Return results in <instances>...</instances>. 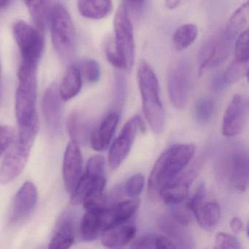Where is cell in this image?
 Returning <instances> with one entry per match:
<instances>
[{"label": "cell", "mask_w": 249, "mask_h": 249, "mask_svg": "<svg viewBox=\"0 0 249 249\" xmlns=\"http://www.w3.org/2000/svg\"><path fill=\"white\" fill-rule=\"evenodd\" d=\"M215 249H242L239 240L231 234L219 232L215 236Z\"/></svg>", "instance_id": "37"}, {"label": "cell", "mask_w": 249, "mask_h": 249, "mask_svg": "<svg viewBox=\"0 0 249 249\" xmlns=\"http://www.w3.org/2000/svg\"><path fill=\"white\" fill-rule=\"evenodd\" d=\"M160 229L176 242L178 247L181 249H194L195 240L186 225L175 219L172 215H162L158 220Z\"/></svg>", "instance_id": "19"}, {"label": "cell", "mask_w": 249, "mask_h": 249, "mask_svg": "<svg viewBox=\"0 0 249 249\" xmlns=\"http://www.w3.org/2000/svg\"><path fill=\"white\" fill-rule=\"evenodd\" d=\"M83 157L79 144L71 141L64 156L63 179L68 192L72 193L81 177Z\"/></svg>", "instance_id": "16"}, {"label": "cell", "mask_w": 249, "mask_h": 249, "mask_svg": "<svg viewBox=\"0 0 249 249\" xmlns=\"http://www.w3.org/2000/svg\"><path fill=\"white\" fill-rule=\"evenodd\" d=\"M145 0H125L124 5L127 11L135 13L141 12L145 5Z\"/></svg>", "instance_id": "42"}, {"label": "cell", "mask_w": 249, "mask_h": 249, "mask_svg": "<svg viewBox=\"0 0 249 249\" xmlns=\"http://www.w3.org/2000/svg\"><path fill=\"white\" fill-rule=\"evenodd\" d=\"M249 114V100L236 94L229 104L223 118L222 134L226 137L239 135L244 129Z\"/></svg>", "instance_id": "13"}, {"label": "cell", "mask_w": 249, "mask_h": 249, "mask_svg": "<svg viewBox=\"0 0 249 249\" xmlns=\"http://www.w3.org/2000/svg\"><path fill=\"white\" fill-rule=\"evenodd\" d=\"M38 130V119L19 126L18 137L0 166L2 184L10 183L21 174L28 161Z\"/></svg>", "instance_id": "4"}, {"label": "cell", "mask_w": 249, "mask_h": 249, "mask_svg": "<svg viewBox=\"0 0 249 249\" xmlns=\"http://www.w3.org/2000/svg\"><path fill=\"white\" fill-rule=\"evenodd\" d=\"M248 72V63H242L235 60L223 74V76L227 85H230L240 81L243 77L247 76Z\"/></svg>", "instance_id": "32"}, {"label": "cell", "mask_w": 249, "mask_h": 249, "mask_svg": "<svg viewBox=\"0 0 249 249\" xmlns=\"http://www.w3.org/2000/svg\"><path fill=\"white\" fill-rule=\"evenodd\" d=\"M140 126L139 116H134L125 124L120 135L112 144L108 154L109 164L112 170L117 169L129 155Z\"/></svg>", "instance_id": "11"}, {"label": "cell", "mask_w": 249, "mask_h": 249, "mask_svg": "<svg viewBox=\"0 0 249 249\" xmlns=\"http://www.w3.org/2000/svg\"><path fill=\"white\" fill-rule=\"evenodd\" d=\"M38 199L37 188L31 181H27L18 189L13 206L11 221L19 222L25 219L34 210Z\"/></svg>", "instance_id": "17"}, {"label": "cell", "mask_w": 249, "mask_h": 249, "mask_svg": "<svg viewBox=\"0 0 249 249\" xmlns=\"http://www.w3.org/2000/svg\"><path fill=\"white\" fill-rule=\"evenodd\" d=\"M214 89L217 91H221V89L227 87V84L224 80L223 75H218L215 77L213 82Z\"/></svg>", "instance_id": "45"}, {"label": "cell", "mask_w": 249, "mask_h": 249, "mask_svg": "<svg viewBox=\"0 0 249 249\" xmlns=\"http://www.w3.org/2000/svg\"><path fill=\"white\" fill-rule=\"evenodd\" d=\"M34 24L40 31H43L49 21L52 0H23Z\"/></svg>", "instance_id": "24"}, {"label": "cell", "mask_w": 249, "mask_h": 249, "mask_svg": "<svg viewBox=\"0 0 249 249\" xmlns=\"http://www.w3.org/2000/svg\"><path fill=\"white\" fill-rule=\"evenodd\" d=\"M1 78H2V66L0 63V84H1Z\"/></svg>", "instance_id": "48"}, {"label": "cell", "mask_w": 249, "mask_h": 249, "mask_svg": "<svg viewBox=\"0 0 249 249\" xmlns=\"http://www.w3.org/2000/svg\"><path fill=\"white\" fill-rule=\"evenodd\" d=\"M105 53L107 61L116 69L125 70L126 66L123 56L116 48L114 40L112 38L108 39L105 46Z\"/></svg>", "instance_id": "33"}, {"label": "cell", "mask_w": 249, "mask_h": 249, "mask_svg": "<svg viewBox=\"0 0 249 249\" xmlns=\"http://www.w3.org/2000/svg\"><path fill=\"white\" fill-rule=\"evenodd\" d=\"M230 228L234 234H240L243 230V223L239 217H234L230 222Z\"/></svg>", "instance_id": "44"}, {"label": "cell", "mask_w": 249, "mask_h": 249, "mask_svg": "<svg viewBox=\"0 0 249 249\" xmlns=\"http://www.w3.org/2000/svg\"><path fill=\"white\" fill-rule=\"evenodd\" d=\"M11 1V0H0V9L8 6Z\"/></svg>", "instance_id": "47"}, {"label": "cell", "mask_w": 249, "mask_h": 249, "mask_svg": "<svg viewBox=\"0 0 249 249\" xmlns=\"http://www.w3.org/2000/svg\"><path fill=\"white\" fill-rule=\"evenodd\" d=\"M194 111L196 122L201 124H205L212 119L214 111L213 103L211 99L206 97L199 99L195 103Z\"/></svg>", "instance_id": "30"}, {"label": "cell", "mask_w": 249, "mask_h": 249, "mask_svg": "<svg viewBox=\"0 0 249 249\" xmlns=\"http://www.w3.org/2000/svg\"><path fill=\"white\" fill-rule=\"evenodd\" d=\"M140 204L139 199H132L116 202L111 206L99 210L102 231L127 222L138 211Z\"/></svg>", "instance_id": "15"}, {"label": "cell", "mask_w": 249, "mask_h": 249, "mask_svg": "<svg viewBox=\"0 0 249 249\" xmlns=\"http://www.w3.org/2000/svg\"><path fill=\"white\" fill-rule=\"evenodd\" d=\"M14 139V130L8 125L0 124V156L11 145Z\"/></svg>", "instance_id": "39"}, {"label": "cell", "mask_w": 249, "mask_h": 249, "mask_svg": "<svg viewBox=\"0 0 249 249\" xmlns=\"http://www.w3.org/2000/svg\"><path fill=\"white\" fill-rule=\"evenodd\" d=\"M75 215L71 211H65L58 220L54 234L49 243V249H69L75 241Z\"/></svg>", "instance_id": "18"}, {"label": "cell", "mask_w": 249, "mask_h": 249, "mask_svg": "<svg viewBox=\"0 0 249 249\" xmlns=\"http://www.w3.org/2000/svg\"><path fill=\"white\" fill-rule=\"evenodd\" d=\"M138 80L145 119L154 133H162L165 126V111L160 99V85L157 75L145 60L140 62Z\"/></svg>", "instance_id": "3"}, {"label": "cell", "mask_w": 249, "mask_h": 249, "mask_svg": "<svg viewBox=\"0 0 249 249\" xmlns=\"http://www.w3.org/2000/svg\"><path fill=\"white\" fill-rule=\"evenodd\" d=\"M171 209L172 216L179 222L187 226L192 219L193 213L184 202L169 205Z\"/></svg>", "instance_id": "35"}, {"label": "cell", "mask_w": 249, "mask_h": 249, "mask_svg": "<svg viewBox=\"0 0 249 249\" xmlns=\"http://www.w3.org/2000/svg\"><path fill=\"white\" fill-rule=\"evenodd\" d=\"M180 0H165V6L168 9L174 10L180 5Z\"/></svg>", "instance_id": "46"}, {"label": "cell", "mask_w": 249, "mask_h": 249, "mask_svg": "<svg viewBox=\"0 0 249 249\" xmlns=\"http://www.w3.org/2000/svg\"><path fill=\"white\" fill-rule=\"evenodd\" d=\"M113 8L112 0H78V9L84 18L100 20L106 18Z\"/></svg>", "instance_id": "22"}, {"label": "cell", "mask_w": 249, "mask_h": 249, "mask_svg": "<svg viewBox=\"0 0 249 249\" xmlns=\"http://www.w3.org/2000/svg\"><path fill=\"white\" fill-rule=\"evenodd\" d=\"M42 108L49 133L52 136L59 135L62 132L63 108L56 84L50 86L45 91Z\"/></svg>", "instance_id": "14"}, {"label": "cell", "mask_w": 249, "mask_h": 249, "mask_svg": "<svg viewBox=\"0 0 249 249\" xmlns=\"http://www.w3.org/2000/svg\"><path fill=\"white\" fill-rule=\"evenodd\" d=\"M106 185V161L101 156H94L89 160L85 173L72 192V203H82L91 192L105 190Z\"/></svg>", "instance_id": "8"}, {"label": "cell", "mask_w": 249, "mask_h": 249, "mask_svg": "<svg viewBox=\"0 0 249 249\" xmlns=\"http://www.w3.org/2000/svg\"><path fill=\"white\" fill-rule=\"evenodd\" d=\"M200 167L199 161L194 163L189 170L184 173H180L161 189L160 197L168 205L186 201L191 184L197 176Z\"/></svg>", "instance_id": "12"}, {"label": "cell", "mask_w": 249, "mask_h": 249, "mask_svg": "<svg viewBox=\"0 0 249 249\" xmlns=\"http://www.w3.org/2000/svg\"><path fill=\"white\" fill-rule=\"evenodd\" d=\"M135 234V226L124 223L104 230L101 234L102 244L107 248L123 247L134 238Z\"/></svg>", "instance_id": "21"}, {"label": "cell", "mask_w": 249, "mask_h": 249, "mask_svg": "<svg viewBox=\"0 0 249 249\" xmlns=\"http://www.w3.org/2000/svg\"><path fill=\"white\" fill-rule=\"evenodd\" d=\"M68 133L72 141L78 144H85L89 138L90 126L87 119L78 112L70 115L67 122Z\"/></svg>", "instance_id": "25"}, {"label": "cell", "mask_w": 249, "mask_h": 249, "mask_svg": "<svg viewBox=\"0 0 249 249\" xmlns=\"http://www.w3.org/2000/svg\"><path fill=\"white\" fill-rule=\"evenodd\" d=\"M82 87V76L77 65H72L67 71L59 88L62 101H68L78 95Z\"/></svg>", "instance_id": "23"}, {"label": "cell", "mask_w": 249, "mask_h": 249, "mask_svg": "<svg viewBox=\"0 0 249 249\" xmlns=\"http://www.w3.org/2000/svg\"><path fill=\"white\" fill-rule=\"evenodd\" d=\"M145 184V178L141 174L132 176L126 182L125 192L129 197H136L139 196L143 189Z\"/></svg>", "instance_id": "36"}, {"label": "cell", "mask_w": 249, "mask_h": 249, "mask_svg": "<svg viewBox=\"0 0 249 249\" xmlns=\"http://www.w3.org/2000/svg\"><path fill=\"white\" fill-rule=\"evenodd\" d=\"M167 85L172 104L178 110H183L189 101L192 87V66L188 59H180L171 67Z\"/></svg>", "instance_id": "7"}, {"label": "cell", "mask_w": 249, "mask_h": 249, "mask_svg": "<svg viewBox=\"0 0 249 249\" xmlns=\"http://www.w3.org/2000/svg\"><path fill=\"white\" fill-rule=\"evenodd\" d=\"M77 66L79 69L81 76L84 77L87 82L94 84L100 80L101 75L100 65L94 59H84Z\"/></svg>", "instance_id": "31"}, {"label": "cell", "mask_w": 249, "mask_h": 249, "mask_svg": "<svg viewBox=\"0 0 249 249\" xmlns=\"http://www.w3.org/2000/svg\"><path fill=\"white\" fill-rule=\"evenodd\" d=\"M14 38L19 48L22 61L37 62L40 60L44 42L40 30L24 21H18L13 27Z\"/></svg>", "instance_id": "10"}, {"label": "cell", "mask_w": 249, "mask_h": 249, "mask_svg": "<svg viewBox=\"0 0 249 249\" xmlns=\"http://www.w3.org/2000/svg\"><path fill=\"white\" fill-rule=\"evenodd\" d=\"M249 17V2H246L232 14L226 27L224 34L231 40H234L239 36V33H241L247 26Z\"/></svg>", "instance_id": "27"}, {"label": "cell", "mask_w": 249, "mask_h": 249, "mask_svg": "<svg viewBox=\"0 0 249 249\" xmlns=\"http://www.w3.org/2000/svg\"><path fill=\"white\" fill-rule=\"evenodd\" d=\"M249 30L242 32L234 43L235 60L242 63L249 62Z\"/></svg>", "instance_id": "34"}, {"label": "cell", "mask_w": 249, "mask_h": 249, "mask_svg": "<svg viewBox=\"0 0 249 249\" xmlns=\"http://www.w3.org/2000/svg\"><path fill=\"white\" fill-rule=\"evenodd\" d=\"M157 249H177L174 243L170 239L164 236L157 235Z\"/></svg>", "instance_id": "43"}, {"label": "cell", "mask_w": 249, "mask_h": 249, "mask_svg": "<svg viewBox=\"0 0 249 249\" xmlns=\"http://www.w3.org/2000/svg\"><path fill=\"white\" fill-rule=\"evenodd\" d=\"M198 36L197 27L193 24H186L179 27L173 35V41L176 50H184L191 46Z\"/></svg>", "instance_id": "29"}, {"label": "cell", "mask_w": 249, "mask_h": 249, "mask_svg": "<svg viewBox=\"0 0 249 249\" xmlns=\"http://www.w3.org/2000/svg\"><path fill=\"white\" fill-rule=\"evenodd\" d=\"M99 210L87 211L80 225L81 237L85 241H93L102 234L101 226L99 219Z\"/></svg>", "instance_id": "28"}, {"label": "cell", "mask_w": 249, "mask_h": 249, "mask_svg": "<svg viewBox=\"0 0 249 249\" xmlns=\"http://www.w3.org/2000/svg\"><path fill=\"white\" fill-rule=\"evenodd\" d=\"M115 44L124 59L126 71H130L133 67L135 57V44L133 27L129 18V13L124 4H122L114 17Z\"/></svg>", "instance_id": "9"}, {"label": "cell", "mask_w": 249, "mask_h": 249, "mask_svg": "<svg viewBox=\"0 0 249 249\" xmlns=\"http://www.w3.org/2000/svg\"><path fill=\"white\" fill-rule=\"evenodd\" d=\"M195 152L192 144H177L166 150L156 161L148 181V196L157 200L161 189L178 176L188 165Z\"/></svg>", "instance_id": "2"}, {"label": "cell", "mask_w": 249, "mask_h": 249, "mask_svg": "<svg viewBox=\"0 0 249 249\" xmlns=\"http://www.w3.org/2000/svg\"><path fill=\"white\" fill-rule=\"evenodd\" d=\"M214 170L218 180L238 192L246 190L249 180V156L238 142L221 144L213 156Z\"/></svg>", "instance_id": "1"}, {"label": "cell", "mask_w": 249, "mask_h": 249, "mask_svg": "<svg viewBox=\"0 0 249 249\" xmlns=\"http://www.w3.org/2000/svg\"><path fill=\"white\" fill-rule=\"evenodd\" d=\"M205 194H206V190H205V184L201 183L199 187L197 188V190L195 195L188 202H186L188 207L192 211L193 215L203 203L204 200H205Z\"/></svg>", "instance_id": "40"}, {"label": "cell", "mask_w": 249, "mask_h": 249, "mask_svg": "<svg viewBox=\"0 0 249 249\" xmlns=\"http://www.w3.org/2000/svg\"><path fill=\"white\" fill-rule=\"evenodd\" d=\"M126 90V82L124 75L120 72H116L115 75V100L119 106L124 101Z\"/></svg>", "instance_id": "38"}, {"label": "cell", "mask_w": 249, "mask_h": 249, "mask_svg": "<svg viewBox=\"0 0 249 249\" xmlns=\"http://www.w3.org/2000/svg\"><path fill=\"white\" fill-rule=\"evenodd\" d=\"M119 113H109L100 124L99 127L91 136V145L95 151H102L107 149L114 135L119 123Z\"/></svg>", "instance_id": "20"}, {"label": "cell", "mask_w": 249, "mask_h": 249, "mask_svg": "<svg viewBox=\"0 0 249 249\" xmlns=\"http://www.w3.org/2000/svg\"><path fill=\"white\" fill-rule=\"evenodd\" d=\"M37 62H21L18 71V86L16 94V115L20 126L37 119Z\"/></svg>", "instance_id": "5"}, {"label": "cell", "mask_w": 249, "mask_h": 249, "mask_svg": "<svg viewBox=\"0 0 249 249\" xmlns=\"http://www.w3.org/2000/svg\"><path fill=\"white\" fill-rule=\"evenodd\" d=\"M52 42L56 53L68 62L73 56L75 48V30L68 11L62 5L52 7L49 16Z\"/></svg>", "instance_id": "6"}, {"label": "cell", "mask_w": 249, "mask_h": 249, "mask_svg": "<svg viewBox=\"0 0 249 249\" xmlns=\"http://www.w3.org/2000/svg\"><path fill=\"white\" fill-rule=\"evenodd\" d=\"M194 215L202 228L206 230H212L219 222L221 209L217 202H203Z\"/></svg>", "instance_id": "26"}, {"label": "cell", "mask_w": 249, "mask_h": 249, "mask_svg": "<svg viewBox=\"0 0 249 249\" xmlns=\"http://www.w3.org/2000/svg\"><path fill=\"white\" fill-rule=\"evenodd\" d=\"M157 234H146L137 239L132 245L133 249H157Z\"/></svg>", "instance_id": "41"}]
</instances>
